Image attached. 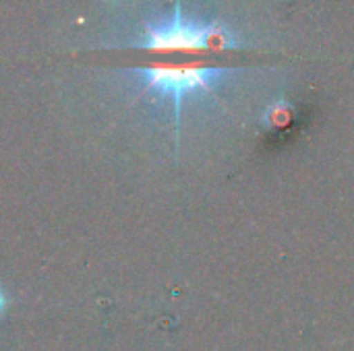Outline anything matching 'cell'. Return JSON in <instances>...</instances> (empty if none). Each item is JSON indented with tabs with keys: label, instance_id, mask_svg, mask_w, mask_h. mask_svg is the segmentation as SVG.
I'll return each mask as SVG.
<instances>
[{
	"label": "cell",
	"instance_id": "obj_1",
	"mask_svg": "<svg viewBox=\"0 0 354 351\" xmlns=\"http://www.w3.org/2000/svg\"><path fill=\"white\" fill-rule=\"evenodd\" d=\"M131 72L141 79L149 93L170 97L174 101L176 120L180 118V103L189 95L207 93L216 89L230 72L226 66L197 62V60H153L133 66Z\"/></svg>",
	"mask_w": 354,
	"mask_h": 351
},
{
	"label": "cell",
	"instance_id": "obj_2",
	"mask_svg": "<svg viewBox=\"0 0 354 351\" xmlns=\"http://www.w3.org/2000/svg\"><path fill=\"white\" fill-rule=\"evenodd\" d=\"M156 54H197V52H226L239 48L236 35L220 23H199L180 14L160 25H147L143 39L135 46Z\"/></svg>",
	"mask_w": 354,
	"mask_h": 351
},
{
	"label": "cell",
	"instance_id": "obj_3",
	"mask_svg": "<svg viewBox=\"0 0 354 351\" xmlns=\"http://www.w3.org/2000/svg\"><path fill=\"white\" fill-rule=\"evenodd\" d=\"M263 120H266V124L270 128H278V126L288 124V120H290V108H288V103H276V106H272L268 110V114H266Z\"/></svg>",
	"mask_w": 354,
	"mask_h": 351
},
{
	"label": "cell",
	"instance_id": "obj_4",
	"mask_svg": "<svg viewBox=\"0 0 354 351\" xmlns=\"http://www.w3.org/2000/svg\"><path fill=\"white\" fill-rule=\"evenodd\" d=\"M4 308H6V296H4V292L0 290V314L4 312Z\"/></svg>",
	"mask_w": 354,
	"mask_h": 351
}]
</instances>
